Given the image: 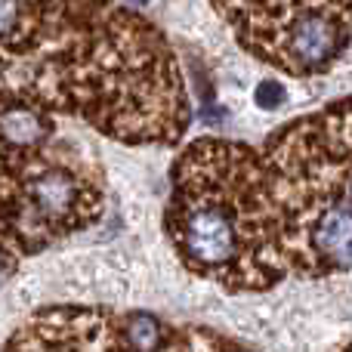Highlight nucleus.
<instances>
[{
  "instance_id": "nucleus-8",
  "label": "nucleus",
  "mask_w": 352,
  "mask_h": 352,
  "mask_svg": "<svg viewBox=\"0 0 352 352\" xmlns=\"http://www.w3.org/2000/svg\"><path fill=\"white\" fill-rule=\"evenodd\" d=\"M124 3H130V6H146L148 0H124Z\"/></svg>"
},
{
  "instance_id": "nucleus-1",
  "label": "nucleus",
  "mask_w": 352,
  "mask_h": 352,
  "mask_svg": "<svg viewBox=\"0 0 352 352\" xmlns=\"http://www.w3.org/2000/svg\"><path fill=\"white\" fill-rule=\"evenodd\" d=\"M6 84L127 146H179L192 124L173 47L115 0H31L28 41L6 65Z\"/></svg>"
},
{
  "instance_id": "nucleus-7",
  "label": "nucleus",
  "mask_w": 352,
  "mask_h": 352,
  "mask_svg": "<svg viewBox=\"0 0 352 352\" xmlns=\"http://www.w3.org/2000/svg\"><path fill=\"white\" fill-rule=\"evenodd\" d=\"M6 256H10V250H6V241L0 238V275H3V269H6Z\"/></svg>"
},
{
  "instance_id": "nucleus-3",
  "label": "nucleus",
  "mask_w": 352,
  "mask_h": 352,
  "mask_svg": "<svg viewBox=\"0 0 352 352\" xmlns=\"http://www.w3.org/2000/svg\"><path fill=\"white\" fill-rule=\"evenodd\" d=\"M263 164L287 269L312 278L352 272V99L275 130Z\"/></svg>"
},
{
  "instance_id": "nucleus-5",
  "label": "nucleus",
  "mask_w": 352,
  "mask_h": 352,
  "mask_svg": "<svg viewBox=\"0 0 352 352\" xmlns=\"http://www.w3.org/2000/svg\"><path fill=\"white\" fill-rule=\"evenodd\" d=\"M217 12L244 53L291 78L331 72L352 43V0H226Z\"/></svg>"
},
{
  "instance_id": "nucleus-2",
  "label": "nucleus",
  "mask_w": 352,
  "mask_h": 352,
  "mask_svg": "<svg viewBox=\"0 0 352 352\" xmlns=\"http://www.w3.org/2000/svg\"><path fill=\"white\" fill-rule=\"evenodd\" d=\"M164 232L179 263L223 291H266L291 275L263 152L198 136L173 161Z\"/></svg>"
},
{
  "instance_id": "nucleus-4",
  "label": "nucleus",
  "mask_w": 352,
  "mask_h": 352,
  "mask_svg": "<svg viewBox=\"0 0 352 352\" xmlns=\"http://www.w3.org/2000/svg\"><path fill=\"white\" fill-rule=\"evenodd\" d=\"M102 210V170L80 148L50 140L25 152H0V238L19 254H37L87 229Z\"/></svg>"
},
{
  "instance_id": "nucleus-6",
  "label": "nucleus",
  "mask_w": 352,
  "mask_h": 352,
  "mask_svg": "<svg viewBox=\"0 0 352 352\" xmlns=\"http://www.w3.org/2000/svg\"><path fill=\"white\" fill-rule=\"evenodd\" d=\"M254 99H256V105L260 109H278L281 102L287 99V93H285V87L281 84H275V80H266V84H260L256 87V93H254Z\"/></svg>"
}]
</instances>
